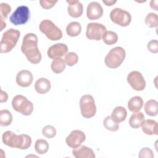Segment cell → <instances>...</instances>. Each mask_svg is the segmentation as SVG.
Instances as JSON below:
<instances>
[{"mask_svg":"<svg viewBox=\"0 0 158 158\" xmlns=\"http://www.w3.org/2000/svg\"><path fill=\"white\" fill-rule=\"evenodd\" d=\"M38 39L37 36L33 33L26 34L21 46V51L26 56L27 60L33 64L40 62L42 56L38 47Z\"/></svg>","mask_w":158,"mask_h":158,"instance_id":"1","label":"cell"},{"mask_svg":"<svg viewBox=\"0 0 158 158\" xmlns=\"http://www.w3.org/2000/svg\"><path fill=\"white\" fill-rule=\"evenodd\" d=\"M3 143L10 148L27 149L31 144V138L26 134L16 135L12 131H5L2 136Z\"/></svg>","mask_w":158,"mask_h":158,"instance_id":"2","label":"cell"},{"mask_svg":"<svg viewBox=\"0 0 158 158\" xmlns=\"http://www.w3.org/2000/svg\"><path fill=\"white\" fill-rule=\"evenodd\" d=\"M20 36V33L18 30L9 28L6 31L2 34L0 43L1 53L10 52L16 46Z\"/></svg>","mask_w":158,"mask_h":158,"instance_id":"3","label":"cell"},{"mask_svg":"<svg viewBox=\"0 0 158 158\" xmlns=\"http://www.w3.org/2000/svg\"><path fill=\"white\" fill-rule=\"evenodd\" d=\"M126 56L125 49L120 46L111 49L106 55L104 62L107 67L110 69H116L123 63Z\"/></svg>","mask_w":158,"mask_h":158,"instance_id":"4","label":"cell"},{"mask_svg":"<svg viewBox=\"0 0 158 158\" xmlns=\"http://www.w3.org/2000/svg\"><path fill=\"white\" fill-rule=\"evenodd\" d=\"M40 30L51 41H57L62 38V32L51 20H42L39 25Z\"/></svg>","mask_w":158,"mask_h":158,"instance_id":"5","label":"cell"},{"mask_svg":"<svg viewBox=\"0 0 158 158\" xmlns=\"http://www.w3.org/2000/svg\"><path fill=\"white\" fill-rule=\"evenodd\" d=\"M13 109L23 115H30L33 111V103L22 95H16L12 101Z\"/></svg>","mask_w":158,"mask_h":158,"instance_id":"6","label":"cell"},{"mask_svg":"<svg viewBox=\"0 0 158 158\" xmlns=\"http://www.w3.org/2000/svg\"><path fill=\"white\" fill-rule=\"evenodd\" d=\"M80 107L81 115L86 118L94 117L96 112L94 99L91 95L85 94L80 100Z\"/></svg>","mask_w":158,"mask_h":158,"instance_id":"7","label":"cell"},{"mask_svg":"<svg viewBox=\"0 0 158 158\" xmlns=\"http://www.w3.org/2000/svg\"><path fill=\"white\" fill-rule=\"evenodd\" d=\"M110 19L112 22L121 26L127 27L131 21V14L121 8H114L110 12Z\"/></svg>","mask_w":158,"mask_h":158,"instance_id":"8","label":"cell"},{"mask_svg":"<svg viewBox=\"0 0 158 158\" xmlns=\"http://www.w3.org/2000/svg\"><path fill=\"white\" fill-rule=\"evenodd\" d=\"M30 12L29 8L26 6H19L10 16L9 20L14 25L26 23L29 20Z\"/></svg>","mask_w":158,"mask_h":158,"instance_id":"9","label":"cell"},{"mask_svg":"<svg viewBox=\"0 0 158 158\" xmlns=\"http://www.w3.org/2000/svg\"><path fill=\"white\" fill-rule=\"evenodd\" d=\"M106 31V27L104 25L96 22L89 23L86 27V36L91 40L99 41Z\"/></svg>","mask_w":158,"mask_h":158,"instance_id":"10","label":"cell"},{"mask_svg":"<svg viewBox=\"0 0 158 158\" xmlns=\"http://www.w3.org/2000/svg\"><path fill=\"white\" fill-rule=\"evenodd\" d=\"M127 82L136 91H143L146 87V81L143 75L138 71H132L127 75Z\"/></svg>","mask_w":158,"mask_h":158,"instance_id":"11","label":"cell"},{"mask_svg":"<svg viewBox=\"0 0 158 158\" xmlns=\"http://www.w3.org/2000/svg\"><path fill=\"white\" fill-rule=\"evenodd\" d=\"M86 139L85 133L79 130H75L70 132L65 139L66 144L72 148H77L81 145Z\"/></svg>","mask_w":158,"mask_h":158,"instance_id":"12","label":"cell"},{"mask_svg":"<svg viewBox=\"0 0 158 158\" xmlns=\"http://www.w3.org/2000/svg\"><path fill=\"white\" fill-rule=\"evenodd\" d=\"M68 47L64 43H56L52 45L48 50V56L50 59H56L62 57L67 54Z\"/></svg>","mask_w":158,"mask_h":158,"instance_id":"13","label":"cell"},{"mask_svg":"<svg viewBox=\"0 0 158 158\" xmlns=\"http://www.w3.org/2000/svg\"><path fill=\"white\" fill-rule=\"evenodd\" d=\"M103 14V9L98 2H90L86 9L87 17L91 20H96L101 18Z\"/></svg>","mask_w":158,"mask_h":158,"instance_id":"14","label":"cell"},{"mask_svg":"<svg viewBox=\"0 0 158 158\" xmlns=\"http://www.w3.org/2000/svg\"><path fill=\"white\" fill-rule=\"evenodd\" d=\"M33 77L31 72L28 70H22L18 72L16 76V83L21 87H28L33 81Z\"/></svg>","mask_w":158,"mask_h":158,"instance_id":"15","label":"cell"},{"mask_svg":"<svg viewBox=\"0 0 158 158\" xmlns=\"http://www.w3.org/2000/svg\"><path fill=\"white\" fill-rule=\"evenodd\" d=\"M69 4L67 11L70 16L73 18H78L80 17L83 11V7L82 4L77 0L67 1Z\"/></svg>","mask_w":158,"mask_h":158,"instance_id":"16","label":"cell"},{"mask_svg":"<svg viewBox=\"0 0 158 158\" xmlns=\"http://www.w3.org/2000/svg\"><path fill=\"white\" fill-rule=\"evenodd\" d=\"M72 154L76 158H94L96 157L93 149L84 145L73 148Z\"/></svg>","mask_w":158,"mask_h":158,"instance_id":"17","label":"cell"},{"mask_svg":"<svg viewBox=\"0 0 158 158\" xmlns=\"http://www.w3.org/2000/svg\"><path fill=\"white\" fill-rule=\"evenodd\" d=\"M144 133L148 135H158L157 122L152 119L144 120L141 125Z\"/></svg>","mask_w":158,"mask_h":158,"instance_id":"18","label":"cell"},{"mask_svg":"<svg viewBox=\"0 0 158 158\" xmlns=\"http://www.w3.org/2000/svg\"><path fill=\"white\" fill-rule=\"evenodd\" d=\"M51 82L46 78H40L38 79L35 84V91L41 94L48 93L51 89Z\"/></svg>","mask_w":158,"mask_h":158,"instance_id":"19","label":"cell"},{"mask_svg":"<svg viewBox=\"0 0 158 158\" xmlns=\"http://www.w3.org/2000/svg\"><path fill=\"white\" fill-rule=\"evenodd\" d=\"M127 115L126 109L122 106H117L112 110L110 117L115 122L119 123L125 120Z\"/></svg>","mask_w":158,"mask_h":158,"instance_id":"20","label":"cell"},{"mask_svg":"<svg viewBox=\"0 0 158 158\" xmlns=\"http://www.w3.org/2000/svg\"><path fill=\"white\" fill-rule=\"evenodd\" d=\"M143 99L140 96H134L132 97L128 102V108L133 112H136L139 111L143 106Z\"/></svg>","mask_w":158,"mask_h":158,"instance_id":"21","label":"cell"},{"mask_svg":"<svg viewBox=\"0 0 158 158\" xmlns=\"http://www.w3.org/2000/svg\"><path fill=\"white\" fill-rule=\"evenodd\" d=\"M144 120V115L141 112H134L129 119L130 126L135 129L141 127L143 121Z\"/></svg>","mask_w":158,"mask_h":158,"instance_id":"22","label":"cell"},{"mask_svg":"<svg viewBox=\"0 0 158 158\" xmlns=\"http://www.w3.org/2000/svg\"><path fill=\"white\" fill-rule=\"evenodd\" d=\"M146 114L149 116L154 117L157 115L158 113V103L154 99H150L148 101L144 107Z\"/></svg>","mask_w":158,"mask_h":158,"instance_id":"23","label":"cell"},{"mask_svg":"<svg viewBox=\"0 0 158 158\" xmlns=\"http://www.w3.org/2000/svg\"><path fill=\"white\" fill-rule=\"evenodd\" d=\"M81 31V27L80 23L77 22H71L66 27L67 34L72 37L77 36Z\"/></svg>","mask_w":158,"mask_h":158,"instance_id":"24","label":"cell"},{"mask_svg":"<svg viewBox=\"0 0 158 158\" xmlns=\"http://www.w3.org/2000/svg\"><path fill=\"white\" fill-rule=\"evenodd\" d=\"M66 64L64 60L61 57L53 59L51 64V68L52 72L55 73H60L64 71Z\"/></svg>","mask_w":158,"mask_h":158,"instance_id":"25","label":"cell"},{"mask_svg":"<svg viewBox=\"0 0 158 158\" xmlns=\"http://www.w3.org/2000/svg\"><path fill=\"white\" fill-rule=\"evenodd\" d=\"M104 43L107 45H112L117 42L118 35L113 31H106L102 36Z\"/></svg>","mask_w":158,"mask_h":158,"instance_id":"26","label":"cell"},{"mask_svg":"<svg viewBox=\"0 0 158 158\" xmlns=\"http://www.w3.org/2000/svg\"><path fill=\"white\" fill-rule=\"evenodd\" d=\"M12 122V114L7 109L0 111V125L1 127H7L10 125Z\"/></svg>","mask_w":158,"mask_h":158,"instance_id":"27","label":"cell"},{"mask_svg":"<svg viewBox=\"0 0 158 158\" xmlns=\"http://www.w3.org/2000/svg\"><path fill=\"white\" fill-rule=\"evenodd\" d=\"M35 149L40 154H46L49 149L48 143L45 139H38L35 142Z\"/></svg>","mask_w":158,"mask_h":158,"instance_id":"28","label":"cell"},{"mask_svg":"<svg viewBox=\"0 0 158 158\" xmlns=\"http://www.w3.org/2000/svg\"><path fill=\"white\" fill-rule=\"evenodd\" d=\"M103 125L106 130L111 131H116L119 128V123L115 122L110 116H107L104 118Z\"/></svg>","mask_w":158,"mask_h":158,"instance_id":"29","label":"cell"},{"mask_svg":"<svg viewBox=\"0 0 158 158\" xmlns=\"http://www.w3.org/2000/svg\"><path fill=\"white\" fill-rule=\"evenodd\" d=\"M158 17L156 13L150 12L149 13L145 18V24L149 28L157 27L158 25Z\"/></svg>","mask_w":158,"mask_h":158,"instance_id":"30","label":"cell"},{"mask_svg":"<svg viewBox=\"0 0 158 158\" xmlns=\"http://www.w3.org/2000/svg\"><path fill=\"white\" fill-rule=\"evenodd\" d=\"M64 62L68 66H73L78 61V56L74 52H69L65 55Z\"/></svg>","mask_w":158,"mask_h":158,"instance_id":"31","label":"cell"},{"mask_svg":"<svg viewBox=\"0 0 158 158\" xmlns=\"http://www.w3.org/2000/svg\"><path fill=\"white\" fill-rule=\"evenodd\" d=\"M42 134L46 138H52L56 135V130L53 126L48 125L43 127Z\"/></svg>","mask_w":158,"mask_h":158,"instance_id":"32","label":"cell"},{"mask_svg":"<svg viewBox=\"0 0 158 158\" xmlns=\"http://www.w3.org/2000/svg\"><path fill=\"white\" fill-rule=\"evenodd\" d=\"M0 5V19H2L4 20V19L7 17L11 11V7L8 4L5 2H2Z\"/></svg>","mask_w":158,"mask_h":158,"instance_id":"33","label":"cell"},{"mask_svg":"<svg viewBox=\"0 0 158 158\" xmlns=\"http://www.w3.org/2000/svg\"><path fill=\"white\" fill-rule=\"evenodd\" d=\"M139 158H153L154 154L149 148H143L139 152Z\"/></svg>","mask_w":158,"mask_h":158,"instance_id":"34","label":"cell"},{"mask_svg":"<svg viewBox=\"0 0 158 158\" xmlns=\"http://www.w3.org/2000/svg\"><path fill=\"white\" fill-rule=\"evenodd\" d=\"M148 49L152 53L156 54L158 52V41L156 40H151L147 44Z\"/></svg>","mask_w":158,"mask_h":158,"instance_id":"35","label":"cell"},{"mask_svg":"<svg viewBox=\"0 0 158 158\" xmlns=\"http://www.w3.org/2000/svg\"><path fill=\"white\" fill-rule=\"evenodd\" d=\"M57 2V1H49V0L40 1V4L41 6L45 9H49L52 8L55 6V4Z\"/></svg>","mask_w":158,"mask_h":158,"instance_id":"36","label":"cell"},{"mask_svg":"<svg viewBox=\"0 0 158 158\" xmlns=\"http://www.w3.org/2000/svg\"><path fill=\"white\" fill-rule=\"evenodd\" d=\"M8 95L6 92L4 91L2 89H1V94H0V102H5L7 101Z\"/></svg>","mask_w":158,"mask_h":158,"instance_id":"37","label":"cell"},{"mask_svg":"<svg viewBox=\"0 0 158 158\" xmlns=\"http://www.w3.org/2000/svg\"><path fill=\"white\" fill-rule=\"evenodd\" d=\"M158 1H156V0H152L150 2V7L154 9L155 10H157V9H158Z\"/></svg>","mask_w":158,"mask_h":158,"instance_id":"38","label":"cell"},{"mask_svg":"<svg viewBox=\"0 0 158 158\" xmlns=\"http://www.w3.org/2000/svg\"><path fill=\"white\" fill-rule=\"evenodd\" d=\"M102 2L107 6H111L117 2L116 1H102Z\"/></svg>","mask_w":158,"mask_h":158,"instance_id":"39","label":"cell"}]
</instances>
